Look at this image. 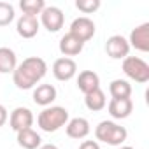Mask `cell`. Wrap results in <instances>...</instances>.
<instances>
[{
	"instance_id": "4316f807",
	"label": "cell",
	"mask_w": 149,
	"mask_h": 149,
	"mask_svg": "<svg viewBox=\"0 0 149 149\" xmlns=\"http://www.w3.org/2000/svg\"><path fill=\"white\" fill-rule=\"evenodd\" d=\"M119 149H135V147H130V146H123V147H119Z\"/></svg>"
},
{
	"instance_id": "cb8c5ba5",
	"label": "cell",
	"mask_w": 149,
	"mask_h": 149,
	"mask_svg": "<svg viewBox=\"0 0 149 149\" xmlns=\"http://www.w3.org/2000/svg\"><path fill=\"white\" fill-rule=\"evenodd\" d=\"M79 149H100V144L97 140H84V142H81Z\"/></svg>"
},
{
	"instance_id": "5b68a950",
	"label": "cell",
	"mask_w": 149,
	"mask_h": 149,
	"mask_svg": "<svg viewBox=\"0 0 149 149\" xmlns=\"http://www.w3.org/2000/svg\"><path fill=\"white\" fill-rule=\"evenodd\" d=\"M47 32H60L65 23V16L60 7L56 6H46V9L40 13V21H39Z\"/></svg>"
},
{
	"instance_id": "2e32d148",
	"label": "cell",
	"mask_w": 149,
	"mask_h": 149,
	"mask_svg": "<svg viewBox=\"0 0 149 149\" xmlns=\"http://www.w3.org/2000/svg\"><path fill=\"white\" fill-rule=\"evenodd\" d=\"M77 88L84 95L91 93L93 90H98L100 88V77H98V74L93 72V70H83V72H79V76H77Z\"/></svg>"
},
{
	"instance_id": "484cf974",
	"label": "cell",
	"mask_w": 149,
	"mask_h": 149,
	"mask_svg": "<svg viewBox=\"0 0 149 149\" xmlns=\"http://www.w3.org/2000/svg\"><path fill=\"white\" fill-rule=\"evenodd\" d=\"M39 149H58V146H54V144H42Z\"/></svg>"
},
{
	"instance_id": "5bb4252c",
	"label": "cell",
	"mask_w": 149,
	"mask_h": 149,
	"mask_svg": "<svg viewBox=\"0 0 149 149\" xmlns=\"http://www.w3.org/2000/svg\"><path fill=\"white\" fill-rule=\"evenodd\" d=\"M60 53L65 56V58H70V56H77L83 49H84V42L79 40L76 35L72 33H65L61 39H60Z\"/></svg>"
},
{
	"instance_id": "603a6c76",
	"label": "cell",
	"mask_w": 149,
	"mask_h": 149,
	"mask_svg": "<svg viewBox=\"0 0 149 149\" xmlns=\"http://www.w3.org/2000/svg\"><path fill=\"white\" fill-rule=\"evenodd\" d=\"M76 7L84 14H91L100 9V0H76Z\"/></svg>"
},
{
	"instance_id": "30bf717a",
	"label": "cell",
	"mask_w": 149,
	"mask_h": 149,
	"mask_svg": "<svg viewBox=\"0 0 149 149\" xmlns=\"http://www.w3.org/2000/svg\"><path fill=\"white\" fill-rule=\"evenodd\" d=\"M128 44L130 47H135L137 51L147 53L149 51V23H142L137 28H133L130 32Z\"/></svg>"
},
{
	"instance_id": "8fae6325",
	"label": "cell",
	"mask_w": 149,
	"mask_h": 149,
	"mask_svg": "<svg viewBox=\"0 0 149 149\" xmlns=\"http://www.w3.org/2000/svg\"><path fill=\"white\" fill-rule=\"evenodd\" d=\"M40 28V23L35 16H28V14H21L16 21V32L19 37L23 39H33L37 35Z\"/></svg>"
},
{
	"instance_id": "9a60e30c",
	"label": "cell",
	"mask_w": 149,
	"mask_h": 149,
	"mask_svg": "<svg viewBox=\"0 0 149 149\" xmlns=\"http://www.w3.org/2000/svg\"><path fill=\"white\" fill-rule=\"evenodd\" d=\"M56 88L53 84H39L33 90V102L40 107H49L56 100Z\"/></svg>"
},
{
	"instance_id": "277c9868",
	"label": "cell",
	"mask_w": 149,
	"mask_h": 149,
	"mask_svg": "<svg viewBox=\"0 0 149 149\" xmlns=\"http://www.w3.org/2000/svg\"><path fill=\"white\" fill-rule=\"evenodd\" d=\"M125 76L130 77L132 81L139 83V84H146L149 81V65L139 58V56H126L121 63Z\"/></svg>"
},
{
	"instance_id": "ac0fdd59",
	"label": "cell",
	"mask_w": 149,
	"mask_h": 149,
	"mask_svg": "<svg viewBox=\"0 0 149 149\" xmlns=\"http://www.w3.org/2000/svg\"><path fill=\"white\" fill-rule=\"evenodd\" d=\"M18 67L16 53L11 47H0V74H13Z\"/></svg>"
},
{
	"instance_id": "3957f363",
	"label": "cell",
	"mask_w": 149,
	"mask_h": 149,
	"mask_svg": "<svg viewBox=\"0 0 149 149\" xmlns=\"http://www.w3.org/2000/svg\"><path fill=\"white\" fill-rule=\"evenodd\" d=\"M95 137H97V140L105 142L109 146H121L126 140L128 132L125 126L105 119V121H100L98 126L95 128Z\"/></svg>"
},
{
	"instance_id": "e0dca14e",
	"label": "cell",
	"mask_w": 149,
	"mask_h": 149,
	"mask_svg": "<svg viewBox=\"0 0 149 149\" xmlns=\"http://www.w3.org/2000/svg\"><path fill=\"white\" fill-rule=\"evenodd\" d=\"M16 140H18L19 147H23V149H39L42 146V139L33 128H26V130L18 132Z\"/></svg>"
},
{
	"instance_id": "ba28073f",
	"label": "cell",
	"mask_w": 149,
	"mask_h": 149,
	"mask_svg": "<svg viewBox=\"0 0 149 149\" xmlns=\"http://www.w3.org/2000/svg\"><path fill=\"white\" fill-rule=\"evenodd\" d=\"M77 74V63L74 61L72 58H58L53 63V76L58 81H70L72 77H76Z\"/></svg>"
},
{
	"instance_id": "7402d4cb",
	"label": "cell",
	"mask_w": 149,
	"mask_h": 149,
	"mask_svg": "<svg viewBox=\"0 0 149 149\" xmlns=\"http://www.w3.org/2000/svg\"><path fill=\"white\" fill-rule=\"evenodd\" d=\"M14 7L7 2H0V26H7L14 21Z\"/></svg>"
},
{
	"instance_id": "52a82bcc",
	"label": "cell",
	"mask_w": 149,
	"mask_h": 149,
	"mask_svg": "<svg viewBox=\"0 0 149 149\" xmlns=\"http://www.w3.org/2000/svg\"><path fill=\"white\" fill-rule=\"evenodd\" d=\"M95 23L90 19V18H86V16H81V18H76L72 21V25H70V30H68V33H72V35H76L79 40H83L84 44L90 40V39H93V35H95Z\"/></svg>"
},
{
	"instance_id": "6da1fadb",
	"label": "cell",
	"mask_w": 149,
	"mask_h": 149,
	"mask_svg": "<svg viewBox=\"0 0 149 149\" xmlns=\"http://www.w3.org/2000/svg\"><path fill=\"white\" fill-rule=\"evenodd\" d=\"M47 74V63L40 56L25 58L13 72V83L18 90H32Z\"/></svg>"
},
{
	"instance_id": "d4e9b609",
	"label": "cell",
	"mask_w": 149,
	"mask_h": 149,
	"mask_svg": "<svg viewBox=\"0 0 149 149\" xmlns=\"http://www.w3.org/2000/svg\"><path fill=\"white\" fill-rule=\"evenodd\" d=\"M7 119H9V112L2 104H0V126H4L7 123Z\"/></svg>"
},
{
	"instance_id": "7a4b0ae2",
	"label": "cell",
	"mask_w": 149,
	"mask_h": 149,
	"mask_svg": "<svg viewBox=\"0 0 149 149\" xmlns=\"http://www.w3.org/2000/svg\"><path fill=\"white\" fill-rule=\"evenodd\" d=\"M68 111L65 107H60V105H49V107H44L42 112L37 116V125L42 132H47V133H54L58 132L61 126H65L68 123Z\"/></svg>"
},
{
	"instance_id": "ffe728a7",
	"label": "cell",
	"mask_w": 149,
	"mask_h": 149,
	"mask_svg": "<svg viewBox=\"0 0 149 149\" xmlns=\"http://www.w3.org/2000/svg\"><path fill=\"white\" fill-rule=\"evenodd\" d=\"M109 93L112 98H130L132 97V84L126 79H114L109 84Z\"/></svg>"
},
{
	"instance_id": "8992f818",
	"label": "cell",
	"mask_w": 149,
	"mask_h": 149,
	"mask_svg": "<svg viewBox=\"0 0 149 149\" xmlns=\"http://www.w3.org/2000/svg\"><path fill=\"white\" fill-rule=\"evenodd\" d=\"M105 53L112 60H125L130 54L128 39H125L123 35H111L105 42Z\"/></svg>"
},
{
	"instance_id": "4fadbf2b",
	"label": "cell",
	"mask_w": 149,
	"mask_h": 149,
	"mask_svg": "<svg viewBox=\"0 0 149 149\" xmlns=\"http://www.w3.org/2000/svg\"><path fill=\"white\" fill-rule=\"evenodd\" d=\"M107 111L114 119H126L133 111V102L132 98H111Z\"/></svg>"
},
{
	"instance_id": "44dd1931",
	"label": "cell",
	"mask_w": 149,
	"mask_h": 149,
	"mask_svg": "<svg viewBox=\"0 0 149 149\" xmlns=\"http://www.w3.org/2000/svg\"><path fill=\"white\" fill-rule=\"evenodd\" d=\"M19 7H21L23 14H28V16H35L37 18L46 9V2H44V0H21Z\"/></svg>"
},
{
	"instance_id": "9c48e42d",
	"label": "cell",
	"mask_w": 149,
	"mask_h": 149,
	"mask_svg": "<svg viewBox=\"0 0 149 149\" xmlns=\"http://www.w3.org/2000/svg\"><path fill=\"white\" fill-rule=\"evenodd\" d=\"M33 112L28 109V107H16L11 116H9V125L11 128L18 133L21 130H26V128H32L33 125Z\"/></svg>"
},
{
	"instance_id": "7c38bea8",
	"label": "cell",
	"mask_w": 149,
	"mask_h": 149,
	"mask_svg": "<svg viewBox=\"0 0 149 149\" xmlns=\"http://www.w3.org/2000/svg\"><path fill=\"white\" fill-rule=\"evenodd\" d=\"M65 132H67V135H68L70 139H76V140L86 139V137L90 135V132H91L90 121H88L86 118H72V119H68V123L65 125Z\"/></svg>"
},
{
	"instance_id": "d6986e66",
	"label": "cell",
	"mask_w": 149,
	"mask_h": 149,
	"mask_svg": "<svg viewBox=\"0 0 149 149\" xmlns=\"http://www.w3.org/2000/svg\"><path fill=\"white\" fill-rule=\"evenodd\" d=\"M84 105H86L90 111H93V112H98V111L105 109V105H107L105 93H104L100 88H98V90H93L91 93L84 95Z\"/></svg>"
}]
</instances>
